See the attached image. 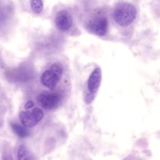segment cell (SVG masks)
<instances>
[{
	"mask_svg": "<svg viewBox=\"0 0 160 160\" xmlns=\"http://www.w3.org/2000/svg\"><path fill=\"white\" fill-rule=\"evenodd\" d=\"M136 9L130 3L118 5L113 11V18L116 22L121 26L130 25L136 17Z\"/></svg>",
	"mask_w": 160,
	"mask_h": 160,
	"instance_id": "cell-1",
	"label": "cell"
},
{
	"mask_svg": "<svg viewBox=\"0 0 160 160\" xmlns=\"http://www.w3.org/2000/svg\"><path fill=\"white\" fill-rule=\"evenodd\" d=\"M63 70V65L61 62L53 63L42 73L41 77L42 84L51 90L54 89L62 78Z\"/></svg>",
	"mask_w": 160,
	"mask_h": 160,
	"instance_id": "cell-2",
	"label": "cell"
},
{
	"mask_svg": "<svg viewBox=\"0 0 160 160\" xmlns=\"http://www.w3.org/2000/svg\"><path fill=\"white\" fill-rule=\"evenodd\" d=\"M44 114L39 108H34L32 111H21L19 118L22 124L26 128H32L36 125L43 118Z\"/></svg>",
	"mask_w": 160,
	"mask_h": 160,
	"instance_id": "cell-3",
	"label": "cell"
},
{
	"mask_svg": "<svg viewBox=\"0 0 160 160\" xmlns=\"http://www.w3.org/2000/svg\"><path fill=\"white\" fill-rule=\"evenodd\" d=\"M61 96L58 92H43L38 97V103L45 109L56 108L60 103Z\"/></svg>",
	"mask_w": 160,
	"mask_h": 160,
	"instance_id": "cell-4",
	"label": "cell"
},
{
	"mask_svg": "<svg viewBox=\"0 0 160 160\" xmlns=\"http://www.w3.org/2000/svg\"><path fill=\"white\" fill-rule=\"evenodd\" d=\"M108 22L106 17H98L91 21L88 24V30L92 33L99 36L106 34L108 30Z\"/></svg>",
	"mask_w": 160,
	"mask_h": 160,
	"instance_id": "cell-5",
	"label": "cell"
},
{
	"mask_svg": "<svg viewBox=\"0 0 160 160\" xmlns=\"http://www.w3.org/2000/svg\"><path fill=\"white\" fill-rule=\"evenodd\" d=\"M55 24L58 29L61 31H66L72 26V17L68 11H61L56 15Z\"/></svg>",
	"mask_w": 160,
	"mask_h": 160,
	"instance_id": "cell-6",
	"label": "cell"
},
{
	"mask_svg": "<svg viewBox=\"0 0 160 160\" xmlns=\"http://www.w3.org/2000/svg\"><path fill=\"white\" fill-rule=\"evenodd\" d=\"M102 73L101 68H96L90 74L88 80V89L90 92L95 93L99 89L101 81Z\"/></svg>",
	"mask_w": 160,
	"mask_h": 160,
	"instance_id": "cell-7",
	"label": "cell"
},
{
	"mask_svg": "<svg viewBox=\"0 0 160 160\" xmlns=\"http://www.w3.org/2000/svg\"><path fill=\"white\" fill-rule=\"evenodd\" d=\"M11 127L14 133L20 138H26L29 135V132L25 126L24 127L16 123H11Z\"/></svg>",
	"mask_w": 160,
	"mask_h": 160,
	"instance_id": "cell-8",
	"label": "cell"
},
{
	"mask_svg": "<svg viewBox=\"0 0 160 160\" xmlns=\"http://www.w3.org/2000/svg\"><path fill=\"white\" fill-rule=\"evenodd\" d=\"M31 7L34 13L39 14L43 9V2L42 0H31Z\"/></svg>",
	"mask_w": 160,
	"mask_h": 160,
	"instance_id": "cell-9",
	"label": "cell"
},
{
	"mask_svg": "<svg viewBox=\"0 0 160 160\" xmlns=\"http://www.w3.org/2000/svg\"><path fill=\"white\" fill-rule=\"evenodd\" d=\"M29 154L27 149L23 145H21L18 150V159H29Z\"/></svg>",
	"mask_w": 160,
	"mask_h": 160,
	"instance_id": "cell-10",
	"label": "cell"
},
{
	"mask_svg": "<svg viewBox=\"0 0 160 160\" xmlns=\"http://www.w3.org/2000/svg\"><path fill=\"white\" fill-rule=\"evenodd\" d=\"M94 93H92V92H88L86 94V96H85V102L86 104H90L94 99Z\"/></svg>",
	"mask_w": 160,
	"mask_h": 160,
	"instance_id": "cell-11",
	"label": "cell"
},
{
	"mask_svg": "<svg viewBox=\"0 0 160 160\" xmlns=\"http://www.w3.org/2000/svg\"><path fill=\"white\" fill-rule=\"evenodd\" d=\"M34 106V102L32 101H28L24 105V108L26 109H29Z\"/></svg>",
	"mask_w": 160,
	"mask_h": 160,
	"instance_id": "cell-12",
	"label": "cell"
}]
</instances>
